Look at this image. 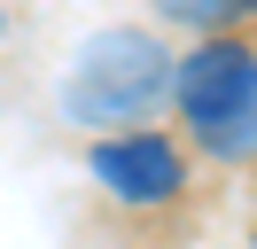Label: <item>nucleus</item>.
<instances>
[{"mask_svg": "<svg viewBox=\"0 0 257 249\" xmlns=\"http://www.w3.org/2000/svg\"><path fill=\"white\" fill-rule=\"evenodd\" d=\"M172 93V55L148 31H94L63 78V109L78 125H141Z\"/></svg>", "mask_w": 257, "mask_h": 249, "instance_id": "2", "label": "nucleus"}, {"mask_svg": "<svg viewBox=\"0 0 257 249\" xmlns=\"http://www.w3.org/2000/svg\"><path fill=\"white\" fill-rule=\"evenodd\" d=\"M94 179L109 187L117 202H133V210H164V202H179V187H187V156L164 133H117V140L94 148Z\"/></svg>", "mask_w": 257, "mask_h": 249, "instance_id": "3", "label": "nucleus"}, {"mask_svg": "<svg viewBox=\"0 0 257 249\" xmlns=\"http://www.w3.org/2000/svg\"><path fill=\"white\" fill-rule=\"evenodd\" d=\"M241 16H257V0H241Z\"/></svg>", "mask_w": 257, "mask_h": 249, "instance_id": "5", "label": "nucleus"}, {"mask_svg": "<svg viewBox=\"0 0 257 249\" xmlns=\"http://www.w3.org/2000/svg\"><path fill=\"white\" fill-rule=\"evenodd\" d=\"M172 93L210 156H257V47H241L234 31L195 39V55L172 62Z\"/></svg>", "mask_w": 257, "mask_h": 249, "instance_id": "1", "label": "nucleus"}, {"mask_svg": "<svg viewBox=\"0 0 257 249\" xmlns=\"http://www.w3.org/2000/svg\"><path fill=\"white\" fill-rule=\"evenodd\" d=\"M164 24H187V31H226L241 16V0H156Z\"/></svg>", "mask_w": 257, "mask_h": 249, "instance_id": "4", "label": "nucleus"}]
</instances>
